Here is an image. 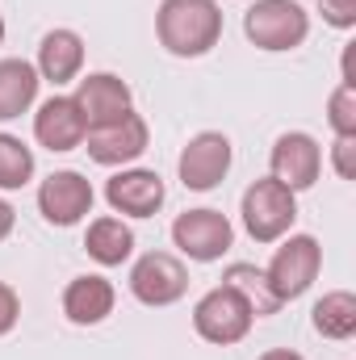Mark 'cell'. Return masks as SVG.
I'll list each match as a JSON object with an SVG mask.
<instances>
[{
	"label": "cell",
	"instance_id": "21",
	"mask_svg": "<svg viewBox=\"0 0 356 360\" xmlns=\"http://www.w3.org/2000/svg\"><path fill=\"white\" fill-rule=\"evenodd\" d=\"M34 180V151L17 139L0 130V188H25Z\"/></svg>",
	"mask_w": 356,
	"mask_h": 360
},
{
	"label": "cell",
	"instance_id": "20",
	"mask_svg": "<svg viewBox=\"0 0 356 360\" xmlns=\"http://www.w3.org/2000/svg\"><path fill=\"white\" fill-rule=\"evenodd\" d=\"M222 281L235 285V289L248 297V306H252L256 319H265V314H276V310H281V302L268 293V281H265V272L260 269H252V264H231V269L222 272Z\"/></svg>",
	"mask_w": 356,
	"mask_h": 360
},
{
	"label": "cell",
	"instance_id": "17",
	"mask_svg": "<svg viewBox=\"0 0 356 360\" xmlns=\"http://www.w3.org/2000/svg\"><path fill=\"white\" fill-rule=\"evenodd\" d=\"M42 76L30 59H0V122H13L34 109Z\"/></svg>",
	"mask_w": 356,
	"mask_h": 360
},
{
	"label": "cell",
	"instance_id": "7",
	"mask_svg": "<svg viewBox=\"0 0 356 360\" xmlns=\"http://www.w3.org/2000/svg\"><path fill=\"white\" fill-rule=\"evenodd\" d=\"M231 164H235L231 139L222 130H201V134H193L184 143V151H180V160H177V176L193 193H210V188H218L227 180Z\"/></svg>",
	"mask_w": 356,
	"mask_h": 360
},
{
	"label": "cell",
	"instance_id": "25",
	"mask_svg": "<svg viewBox=\"0 0 356 360\" xmlns=\"http://www.w3.org/2000/svg\"><path fill=\"white\" fill-rule=\"evenodd\" d=\"M17 319H21V297H17L13 285L0 281V335H8L17 327Z\"/></svg>",
	"mask_w": 356,
	"mask_h": 360
},
{
	"label": "cell",
	"instance_id": "18",
	"mask_svg": "<svg viewBox=\"0 0 356 360\" xmlns=\"http://www.w3.org/2000/svg\"><path fill=\"white\" fill-rule=\"evenodd\" d=\"M84 252L101 269H117L134 256V231L117 218V214H105V218H92L89 235H84Z\"/></svg>",
	"mask_w": 356,
	"mask_h": 360
},
{
	"label": "cell",
	"instance_id": "6",
	"mask_svg": "<svg viewBox=\"0 0 356 360\" xmlns=\"http://www.w3.org/2000/svg\"><path fill=\"white\" fill-rule=\"evenodd\" d=\"M172 243L180 248V256L197 260V264H214L235 248V226L222 210H184L172 222Z\"/></svg>",
	"mask_w": 356,
	"mask_h": 360
},
{
	"label": "cell",
	"instance_id": "27",
	"mask_svg": "<svg viewBox=\"0 0 356 360\" xmlns=\"http://www.w3.org/2000/svg\"><path fill=\"white\" fill-rule=\"evenodd\" d=\"M256 360H306V356L293 352V348H268L265 356H256Z\"/></svg>",
	"mask_w": 356,
	"mask_h": 360
},
{
	"label": "cell",
	"instance_id": "26",
	"mask_svg": "<svg viewBox=\"0 0 356 360\" xmlns=\"http://www.w3.org/2000/svg\"><path fill=\"white\" fill-rule=\"evenodd\" d=\"M13 226H17V210L0 197V239H8V235H13Z\"/></svg>",
	"mask_w": 356,
	"mask_h": 360
},
{
	"label": "cell",
	"instance_id": "2",
	"mask_svg": "<svg viewBox=\"0 0 356 360\" xmlns=\"http://www.w3.org/2000/svg\"><path fill=\"white\" fill-rule=\"evenodd\" d=\"M281 248L272 252L265 269V281H268V293L285 306V302H298L323 272V243L314 235H285L276 239Z\"/></svg>",
	"mask_w": 356,
	"mask_h": 360
},
{
	"label": "cell",
	"instance_id": "10",
	"mask_svg": "<svg viewBox=\"0 0 356 360\" xmlns=\"http://www.w3.org/2000/svg\"><path fill=\"white\" fill-rule=\"evenodd\" d=\"M72 101H76V109H80V117H84L89 130L113 126L126 113H134V92H130V84L122 76H113V72H89L76 84Z\"/></svg>",
	"mask_w": 356,
	"mask_h": 360
},
{
	"label": "cell",
	"instance_id": "12",
	"mask_svg": "<svg viewBox=\"0 0 356 360\" xmlns=\"http://www.w3.org/2000/svg\"><path fill=\"white\" fill-rule=\"evenodd\" d=\"M147 143H151V126H147L143 113H126L122 122L84 134V151H89L92 164H101V168H126V164H134L147 151Z\"/></svg>",
	"mask_w": 356,
	"mask_h": 360
},
{
	"label": "cell",
	"instance_id": "3",
	"mask_svg": "<svg viewBox=\"0 0 356 360\" xmlns=\"http://www.w3.org/2000/svg\"><path fill=\"white\" fill-rule=\"evenodd\" d=\"M243 34L256 51H268V55L298 51L310 38V13L298 0H256L243 13Z\"/></svg>",
	"mask_w": 356,
	"mask_h": 360
},
{
	"label": "cell",
	"instance_id": "23",
	"mask_svg": "<svg viewBox=\"0 0 356 360\" xmlns=\"http://www.w3.org/2000/svg\"><path fill=\"white\" fill-rule=\"evenodd\" d=\"M331 168L340 180H356V134H336L331 143Z\"/></svg>",
	"mask_w": 356,
	"mask_h": 360
},
{
	"label": "cell",
	"instance_id": "24",
	"mask_svg": "<svg viewBox=\"0 0 356 360\" xmlns=\"http://www.w3.org/2000/svg\"><path fill=\"white\" fill-rule=\"evenodd\" d=\"M319 13L336 30H352L356 25V0H319Z\"/></svg>",
	"mask_w": 356,
	"mask_h": 360
},
{
	"label": "cell",
	"instance_id": "1",
	"mask_svg": "<svg viewBox=\"0 0 356 360\" xmlns=\"http://www.w3.org/2000/svg\"><path fill=\"white\" fill-rule=\"evenodd\" d=\"M155 38L177 59H201L222 38L218 0H164L155 8Z\"/></svg>",
	"mask_w": 356,
	"mask_h": 360
},
{
	"label": "cell",
	"instance_id": "22",
	"mask_svg": "<svg viewBox=\"0 0 356 360\" xmlns=\"http://www.w3.org/2000/svg\"><path fill=\"white\" fill-rule=\"evenodd\" d=\"M327 122L336 134H356V84H340L327 96Z\"/></svg>",
	"mask_w": 356,
	"mask_h": 360
},
{
	"label": "cell",
	"instance_id": "19",
	"mask_svg": "<svg viewBox=\"0 0 356 360\" xmlns=\"http://www.w3.org/2000/svg\"><path fill=\"white\" fill-rule=\"evenodd\" d=\"M310 323H314V331L323 340H336V344L352 340L356 335V293H348V289L323 293L314 302V310H310Z\"/></svg>",
	"mask_w": 356,
	"mask_h": 360
},
{
	"label": "cell",
	"instance_id": "5",
	"mask_svg": "<svg viewBox=\"0 0 356 360\" xmlns=\"http://www.w3.org/2000/svg\"><path fill=\"white\" fill-rule=\"evenodd\" d=\"M252 323H256V314H252L248 297L227 281L214 285L210 293H201L197 306H193V331L205 344H218V348H231V344L248 340Z\"/></svg>",
	"mask_w": 356,
	"mask_h": 360
},
{
	"label": "cell",
	"instance_id": "15",
	"mask_svg": "<svg viewBox=\"0 0 356 360\" xmlns=\"http://www.w3.org/2000/svg\"><path fill=\"white\" fill-rule=\"evenodd\" d=\"M117 306V289L113 281H105L101 272H84V276H72L68 289H63V314L68 323L76 327H96L113 314Z\"/></svg>",
	"mask_w": 356,
	"mask_h": 360
},
{
	"label": "cell",
	"instance_id": "28",
	"mask_svg": "<svg viewBox=\"0 0 356 360\" xmlns=\"http://www.w3.org/2000/svg\"><path fill=\"white\" fill-rule=\"evenodd\" d=\"M0 42H4V17H0Z\"/></svg>",
	"mask_w": 356,
	"mask_h": 360
},
{
	"label": "cell",
	"instance_id": "11",
	"mask_svg": "<svg viewBox=\"0 0 356 360\" xmlns=\"http://www.w3.org/2000/svg\"><path fill=\"white\" fill-rule=\"evenodd\" d=\"M268 176L281 180L285 188H293V193H302V188H314V180L323 172V147H319V139L314 134H306V130H289V134H281L276 143H272V151H268Z\"/></svg>",
	"mask_w": 356,
	"mask_h": 360
},
{
	"label": "cell",
	"instance_id": "9",
	"mask_svg": "<svg viewBox=\"0 0 356 360\" xmlns=\"http://www.w3.org/2000/svg\"><path fill=\"white\" fill-rule=\"evenodd\" d=\"M130 293L143 306H172L189 293V269L172 252H147L130 269Z\"/></svg>",
	"mask_w": 356,
	"mask_h": 360
},
{
	"label": "cell",
	"instance_id": "4",
	"mask_svg": "<svg viewBox=\"0 0 356 360\" xmlns=\"http://www.w3.org/2000/svg\"><path fill=\"white\" fill-rule=\"evenodd\" d=\"M239 214H243V231H248L256 243H276V239H285L289 226L298 222V193L285 188L281 180L260 176L243 188Z\"/></svg>",
	"mask_w": 356,
	"mask_h": 360
},
{
	"label": "cell",
	"instance_id": "14",
	"mask_svg": "<svg viewBox=\"0 0 356 360\" xmlns=\"http://www.w3.org/2000/svg\"><path fill=\"white\" fill-rule=\"evenodd\" d=\"M84 134H89V126H84V117H80L72 96H51V101L38 105L34 139L46 151H76V147H84Z\"/></svg>",
	"mask_w": 356,
	"mask_h": 360
},
{
	"label": "cell",
	"instance_id": "8",
	"mask_svg": "<svg viewBox=\"0 0 356 360\" xmlns=\"http://www.w3.org/2000/svg\"><path fill=\"white\" fill-rule=\"evenodd\" d=\"M92 180L76 168H59L38 184V214L51 222V226H76L92 214Z\"/></svg>",
	"mask_w": 356,
	"mask_h": 360
},
{
	"label": "cell",
	"instance_id": "13",
	"mask_svg": "<svg viewBox=\"0 0 356 360\" xmlns=\"http://www.w3.org/2000/svg\"><path fill=\"white\" fill-rule=\"evenodd\" d=\"M164 197H168L164 176L151 168H122L105 180V201L122 218H155Z\"/></svg>",
	"mask_w": 356,
	"mask_h": 360
},
{
	"label": "cell",
	"instance_id": "16",
	"mask_svg": "<svg viewBox=\"0 0 356 360\" xmlns=\"http://www.w3.org/2000/svg\"><path fill=\"white\" fill-rule=\"evenodd\" d=\"M38 76L46 80V84H72V80H80V68H84V38L76 34V30H68V25H59V30H51V34H42V42H38Z\"/></svg>",
	"mask_w": 356,
	"mask_h": 360
}]
</instances>
